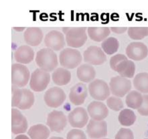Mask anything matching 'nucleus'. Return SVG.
Instances as JSON below:
<instances>
[{"instance_id": "f257e3e1", "label": "nucleus", "mask_w": 148, "mask_h": 139, "mask_svg": "<svg viewBox=\"0 0 148 139\" xmlns=\"http://www.w3.org/2000/svg\"><path fill=\"white\" fill-rule=\"evenodd\" d=\"M35 97L34 93L27 89L12 87V107L20 109H29L34 104Z\"/></svg>"}, {"instance_id": "f03ea898", "label": "nucleus", "mask_w": 148, "mask_h": 139, "mask_svg": "<svg viewBox=\"0 0 148 139\" xmlns=\"http://www.w3.org/2000/svg\"><path fill=\"white\" fill-rule=\"evenodd\" d=\"M35 62L40 69L51 72L58 65V58L54 50L49 48H43L38 50L35 57Z\"/></svg>"}, {"instance_id": "7ed1b4c3", "label": "nucleus", "mask_w": 148, "mask_h": 139, "mask_svg": "<svg viewBox=\"0 0 148 139\" xmlns=\"http://www.w3.org/2000/svg\"><path fill=\"white\" fill-rule=\"evenodd\" d=\"M86 27H64L65 41L68 46L78 48L82 47L87 39Z\"/></svg>"}, {"instance_id": "20e7f679", "label": "nucleus", "mask_w": 148, "mask_h": 139, "mask_svg": "<svg viewBox=\"0 0 148 139\" xmlns=\"http://www.w3.org/2000/svg\"><path fill=\"white\" fill-rule=\"evenodd\" d=\"M82 56L80 52L75 49L65 48L61 51L59 55L60 64L66 69H73L80 64Z\"/></svg>"}, {"instance_id": "39448f33", "label": "nucleus", "mask_w": 148, "mask_h": 139, "mask_svg": "<svg viewBox=\"0 0 148 139\" xmlns=\"http://www.w3.org/2000/svg\"><path fill=\"white\" fill-rule=\"evenodd\" d=\"M28 68L24 65L14 63L12 65V84L16 87H23L27 85L30 79Z\"/></svg>"}, {"instance_id": "423d86ee", "label": "nucleus", "mask_w": 148, "mask_h": 139, "mask_svg": "<svg viewBox=\"0 0 148 139\" xmlns=\"http://www.w3.org/2000/svg\"><path fill=\"white\" fill-rule=\"evenodd\" d=\"M50 80V75L48 72L40 68L36 69L31 74L29 79L31 89L37 92L45 90Z\"/></svg>"}, {"instance_id": "0eeeda50", "label": "nucleus", "mask_w": 148, "mask_h": 139, "mask_svg": "<svg viewBox=\"0 0 148 139\" xmlns=\"http://www.w3.org/2000/svg\"><path fill=\"white\" fill-rule=\"evenodd\" d=\"M109 88L113 95L117 97H123L131 90V82L130 79L120 75L113 76L110 80Z\"/></svg>"}, {"instance_id": "6e6552de", "label": "nucleus", "mask_w": 148, "mask_h": 139, "mask_svg": "<svg viewBox=\"0 0 148 139\" xmlns=\"http://www.w3.org/2000/svg\"><path fill=\"white\" fill-rule=\"evenodd\" d=\"M88 92L90 96L98 101L106 100L110 94L108 85L104 81L99 79H94L90 83Z\"/></svg>"}, {"instance_id": "1a4fd4ad", "label": "nucleus", "mask_w": 148, "mask_h": 139, "mask_svg": "<svg viewBox=\"0 0 148 139\" xmlns=\"http://www.w3.org/2000/svg\"><path fill=\"white\" fill-rule=\"evenodd\" d=\"M43 97L45 104L48 107L58 108L64 102L66 99V94L62 89L54 86L47 90Z\"/></svg>"}, {"instance_id": "9d476101", "label": "nucleus", "mask_w": 148, "mask_h": 139, "mask_svg": "<svg viewBox=\"0 0 148 139\" xmlns=\"http://www.w3.org/2000/svg\"><path fill=\"white\" fill-rule=\"evenodd\" d=\"M46 124L51 131L60 133L67 125V118L63 112L54 110L48 114Z\"/></svg>"}, {"instance_id": "9b49d317", "label": "nucleus", "mask_w": 148, "mask_h": 139, "mask_svg": "<svg viewBox=\"0 0 148 139\" xmlns=\"http://www.w3.org/2000/svg\"><path fill=\"white\" fill-rule=\"evenodd\" d=\"M84 61L88 64L99 65L106 60V56L103 50L97 46L88 47L83 53Z\"/></svg>"}, {"instance_id": "f8f14e48", "label": "nucleus", "mask_w": 148, "mask_h": 139, "mask_svg": "<svg viewBox=\"0 0 148 139\" xmlns=\"http://www.w3.org/2000/svg\"><path fill=\"white\" fill-rule=\"evenodd\" d=\"M86 132L91 139H101L107 136L108 126L105 120H95L91 119L86 127Z\"/></svg>"}, {"instance_id": "ddd939ff", "label": "nucleus", "mask_w": 148, "mask_h": 139, "mask_svg": "<svg viewBox=\"0 0 148 139\" xmlns=\"http://www.w3.org/2000/svg\"><path fill=\"white\" fill-rule=\"evenodd\" d=\"M87 111L83 107H76L71 111L68 115V120L70 125L75 128L84 127L88 120Z\"/></svg>"}, {"instance_id": "4468645a", "label": "nucleus", "mask_w": 148, "mask_h": 139, "mask_svg": "<svg viewBox=\"0 0 148 139\" xmlns=\"http://www.w3.org/2000/svg\"><path fill=\"white\" fill-rule=\"evenodd\" d=\"M44 43L47 48L54 51L60 50L65 45L64 36L62 32L58 30L49 31L45 35Z\"/></svg>"}, {"instance_id": "2eb2a0df", "label": "nucleus", "mask_w": 148, "mask_h": 139, "mask_svg": "<svg viewBox=\"0 0 148 139\" xmlns=\"http://www.w3.org/2000/svg\"><path fill=\"white\" fill-rule=\"evenodd\" d=\"M125 53L128 58L135 61H140L146 58L148 54L147 46L139 42L130 43L126 47Z\"/></svg>"}, {"instance_id": "dca6fc26", "label": "nucleus", "mask_w": 148, "mask_h": 139, "mask_svg": "<svg viewBox=\"0 0 148 139\" xmlns=\"http://www.w3.org/2000/svg\"><path fill=\"white\" fill-rule=\"evenodd\" d=\"M28 122L25 117L16 108L12 109V132L14 134H20L26 132Z\"/></svg>"}, {"instance_id": "f3484780", "label": "nucleus", "mask_w": 148, "mask_h": 139, "mask_svg": "<svg viewBox=\"0 0 148 139\" xmlns=\"http://www.w3.org/2000/svg\"><path fill=\"white\" fill-rule=\"evenodd\" d=\"M87 111L90 118L95 120H103L109 114V110L105 104L99 101L91 102L87 107Z\"/></svg>"}, {"instance_id": "a211bd4d", "label": "nucleus", "mask_w": 148, "mask_h": 139, "mask_svg": "<svg viewBox=\"0 0 148 139\" xmlns=\"http://www.w3.org/2000/svg\"><path fill=\"white\" fill-rule=\"evenodd\" d=\"M87 97V88L83 83H77L70 90L69 98L70 101L75 105H80L84 103Z\"/></svg>"}, {"instance_id": "6ab92c4d", "label": "nucleus", "mask_w": 148, "mask_h": 139, "mask_svg": "<svg viewBox=\"0 0 148 139\" xmlns=\"http://www.w3.org/2000/svg\"><path fill=\"white\" fill-rule=\"evenodd\" d=\"M14 56L15 60L18 63L28 64L34 59V52L29 45H21L16 49Z\"/></svg>"}, {"instance_id": "aec40b11", "label": "nucleus", "mask_w": 148, "mask_h": 139, "mask_svg": "<svg viewBox=\"0 0 148 139\" xmlns=\"http://www.w3.org/2000/svg\"><path fill=\"white\" fill-rule=\"evenodd\" d=\"M42 30L38 27H28L24 33V38L28 45L36 46L39 45L43 39Z\"/></svg>"}, {"instance_id": "412c9836", "label": "nucleus", "mask_w": 148, "mask_h": 139, "mask_svg": "<svg viewBox=\"0 0 148 139\" xmlns=\"http://www.w3.org/2000/svg\"><path fill=\"white\" fill-rule=\"evenodd\" d=\"M76 75L77 78L80 81L88 83L93 81L95 76L96 72L94 68L91 65L83 64L77 68Z\"/></svg>"}, {"instance_id": "4be33fe9", "label": "nucleus", "mask_w": 148, "mask_h": 139, "mask_svg": "<svg viewBox=\"0 0 148 139\" xmlns=\"http://www.w3.org/2000/svg\"><path fill=\"white\" fill-rule=\"evenodd\" d=\"M53 82L58 86L67 85L71 81V74L67 69L60 67L56 68L51 75Z\"/></svg>"}, {"instance_id": "5701e85b", "label": "nucleus", "mask_w": 148, "mask_h": 139, "mask_svg": "<svg viewBox=\"0 0 148 139\" xmlns=\"http://www.w3.org/2000/svg\"><path fill=\"white\" fill-rule=\"evenodd\" d=\"M120 76L125 78H132L135 72V65L134 63L128 59L120 62L116 68V71Z\"/></svg>"}, {"instance_id": "b1692460", "label": "nucleus", "mask_w": 148, "mask_h": 139, "mask_svg": "<svg viewBox=\"0 0 148 139\" xmlns=\"http://www.w3.org/2000/svg\"><path fill=\"white\" fill-rule=\"evenodd\" d=\"M50 133V129L43 124L33 125L28 130V135L31 139H47Z\"/></svg>"}, {"instance_id": "393cba45", "label": "nucleus", "mask_w": 148, "mask_h": 139, "mask_svg": "<svg viewBox=\"0 0 148 139\" xmlns=\"http://www.w3.org/2000/svg\"><path fill=\"white\" fill-rule=\"evenodd\" d=\"M87 32L91 40L99 42L106 39L110 33V29L108 27H88Z\"/></svg>"}, {"instance_id": "a878e982", "label": "nucleus", "mask_w": 148, "mask_h": 139, "mask_svg": "<svg viewBox=\"0 0 148 139\" xmlns=\"http://www.w3.org/2000/svg\"><path fill=\"white\" fill-rule=\"evenodd\" d=\"M133 84L139 92L148 93V73L140 72L136 74L133 80Z\"/></svg>"}, {"instance_id": "bb28decb", "label": "nucleus", "mask_w": 148, "mask_h": 139, "mask_svg": "<svg viewBox=\"0 0 148 139\" xmlns=\"http://www.w3.org/2000/svg\"><path fill=\"white\" fill-rule=\"evenodd\" d=\"M143 103V96L140 92L136 90L130 92L125 98V103L129 108L138 109Z\"/></svg>"}, {"instance_id": "cd10ccee", "label": "nucleus", "mask_w": 148, "mask_h": 139, "mask_svg": "<svg viewBox=\"0 0 148 139\" xmlns=\"http://www.w3.org/2000/svg\"><path fill=\"white\" fill-rule=\"evenodd\" d=\"M136 119L134 112L130 109H124L120 111L118 119L120 123L124 126H132Z\"/></svg>"}, {"instance_id": "c85d7f7f", "label": "nucleus", "mask_w": 148, "mask_h": 139, "mask_svg": "<svg viewBox=\"0 0 148 139\" xmlns=\"http://www.w3.org/2000/svg\"><path fill=\"white\" fill-rule=\"evenodd\" d=\"M101 46L105 53L113 54L117 51L119 47V42L116 38L109 37L102 42Z\"/></svg>"}, {"instance_id": "c756f323", "label": "nucleus", "mask_w": 148, "mask_h": 139, "mask_svg": "<svg viewBox=\"0 0 148 139\" xmlns=\"http://www.w3.org/2000/svg\"><path fill=\"white\" fill-rule=\"evenodd\" d=\"M128 35L132 39H142L148 36V27H130L128 28Z\"/></svg>"}, {"instance_id": "7c9ffc66", "label": "nucleus", "mask_w": 148, "mask_h": 139, "mask_svg": "<svg viewBox=\"0 0 148 139\" xmlns=\"http://www.w3.org/2000/svg\"><path fill=\"white\" fill-rule=\"evenodd\" d=\"M107 106L112 110L114 111H120L123 107L124 104L121 99L117 97L111 96L107 98Z\"/></svg>"}, {"instance_id": "2f4dec72", "label": "nucleus", "mask_w": 148, "mask_h": 139, "mask_svg": "<svg viewBox=\"0 0 148 139\" xmlns=\"http://www.w3.org/2000/svg\"><path fill=\"white\" fill-rule=\"evenodd\" d=\"M115 139H134V136L131 129L121 128L116 134Z\"/></svg>"}, {"instance_id": "473e14b6", "label": "nucleus", "mask_w": 148, "mask_h": 139, "mask_svg": "<svg viewBox=\"0 0 148 139\" xmlns=\"http://www.w3.org/2000/svg\"><path fill=\"white\" fill-rule=\"evenodd\" d=\"M128 59L127 57L123 54H116L114 56H113L110 58L109 61V64L110 68L113 70L116 71V68L117 66L119 65V64L122 61L124 60Z\"/></svg>"}, {"instance_id": "72a5a7b5", "label": "nucleus", "mask_w": 148, "mask_h": 139, "mask_svg": "<svg viewBox=\"0 0 148 139\" xmlns=\"http://www.w3.org/2000/svg\"><path fill=\"white\" fill-rule=\"evenodd\" d=\"M66 139H87V137L82 130L74 129L67 133Z\"/></svg>"}, {"instance_id": "f704fd0d", "label": "nucleus", "mask_w": 148, "mask_h": 139, "mask_svg": "<svg viewBox=\"0 0 148 139\" xmlns=\"http://www.w3.org/2000/svg\"><path fill=\"white\" fill-rule=\"evenodd\" d=\"M138 112L142 116H148V94L143 96V103L138 109Z\"/></svg>"}, {"instance_id": "c9c22d12", "label": "nucleus", "mask_w": 148, "mask_h": 139, "mask_svg": "<svg viewBox=\"0 0 148 139\" xmlns=\"http://www.w3.org/2000/svg\"><path fill=\"white\" fill-rule=\"evenodd\" d=\"M110 30L116 34H121L124 33L127 30V27H111Z\"/></svg>"}, {"instance_id": "e433bc0d", "label": "nucleus", "mask_w": 148, "mask_h": 139, "mask_svg": "<svg viewBox=\"0 0 148 139\" xmlns=\"http://www.w3.org/2000/svg\"><path fill=\"white\" fill-rule=\"evenodd\" d=\"M14 139H29V138L24 134H19L18 136H17Z\"/></svg>"}, {"instance_id": "4c0bfd02", "label": "nucleus", "mask_w": 148, "mask_h": 139, "mask_svg": "<svg viewBox=\"0 0 148 139\" xmlns=\"http://www.w3.org/2000/svg\"><path fill=\"white\" fill-rule=\"evenodd\" d=\"M13 29L17 31L21 32L22 31H23L25 29V27H13Z\"/></svg>"}, {"instance_id": "58836bf2", "label": "nucleus", "mask_w": 148, "mask_h": 139, "mask_svg": "<svg viewBox=\"0 0 148 139\" xmlns=\"http://www.w3.org/2000/svg\"><path fill=\"white\" fill-rule=\"evenodd\" d=\"M49 139H64V138L61 137H50Z\"/></svg>"}, {"instance_id": "ea45409f", "label": "nucleus", "mask_w": 148, "mask_h": 139, "mask_svg": "<svg viewBox=\"0 0 148 139\" xmlns=\"http://www.w3.org/2000/svg\"><path fill=\"white\" fill-rule=\"evenodd\" d=\"M103 139H109V138H103Z\"/></svg>"}, {"instance_id": "a19ab883", "label": "nucleus", "mask_w": 148, "mask_h": 139, "mask_svg": "<svg viewBox=\"0 0 148 139\" xmlns=\"http://www.w3.org/2000/svg\"><path fill=\"white\" fill-rule=\"evenodd\" d=\"M145 139H148V138H145Z\"/></svg>"}]
</instances>
